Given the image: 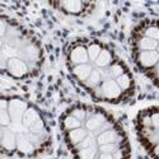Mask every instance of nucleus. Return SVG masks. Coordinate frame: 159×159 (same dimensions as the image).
<instances>
[{
    "label": "nucleus",
    "instance_id": "20e7f679",
    "mask_svg": "<svg viewBox=\"0 0 159 159\" xmlns=\"http://www.w3.org/2000/svg\"><path fill=\"white\" fill-rule=\"evenodd\" d=\"M45 55L39 41L17 20L2 14L0 18V66L3 74L17 80L36 76Z\"/></svg>",
    "mask_w": 159,
    "mask_h": 159
},
{
    "label": "nucleus",
    "instance_id": "423d86ee",
    "mask_svg": "<svg viewBox=\"0 0 159 159\" xmlns=\"http://www.w3.org/2000/svg\"><path fill=\"white\" fill-rule=\"evenodd\" d=\"M135 129L145 150L153 159H159V106L139 111L135 118Z\"/></svg>",
    "mask_w": 159,
    "mask_h": 159
},
{
    "label": "nucleus",
    "instance_id": "f257e3e1",
    "mask_svg": "<svg viewBox=\"0 0 159 159\" xmlns=\"http://www.w3.org/2000/svg\"><path fill=\"white\" fill-rule=\"evenodd\" d=\"M69 73L88 93L106 103H125L135 94V80L116 52L94 38H78L65 50Z\"/></svg>",
    "mask_w": 159,
    "mask_h": 159
},
{
    "label": "nucleus",
    "instance_id": "7ed1b4c3",
    "mask_svg": "<svg viewBox=\"0 0 159 159\" xmlns=\"http://www.w3.org/2000/svg\"><path fill=\"white\" fill-rule=\"evenodd\" d=\"M51 143L50 125L36 104L19 96H2L0 144L4 154L34 158L46 153Z\"/></svg>",
    "mask_w": 159,
    "mask_h": 159
},
{
    "label": "nucleus",
    "instance_id": "0eeeda50",
    "mask_svg": "<svg viewBox=\"0 0 159 159\" xmlns=\"http://www.w3.org/2000/svg\"><path fill=\"white\" fill-rule=\"evenodd\" d=\"M51 7L60 10L64 14L74 16V17H80L87 16L93 10L94 3H88V2H59V3H51Z\"/></svg>",
    "mask_w": 159,
    "mask_h": 159
},
{
    "label": "nucleus",
    "instance_id": "f03ea898",
    "mask_svg": "<svg viewBox=\"0 0 159 159\" xmlns=\"http://www.w3.org/2000/svg\"><path fill=\"white\" fill-rule=\"evenodd\" d=\"M66 145L75 159H130V141L116 118L98 106L75 103L60 117Z\"/></svg>",
    "mask_w": 159,
    "mask_h": 159
},
{
    "label": "nucleus",
    "instance_id": "39448f33",
    "mask_svg": "<svg viewBox=\"0 0 159 159\" xmlns=\"http://www.w3.org/2000/svg\"><path fill=\"white\" fill-rule=\"evenodd\" d=\"M131 52L138 68L159 88V20H143L132 30Z\"/></svg>",
    "mask_w": 159,
    "mask_h": 159
}]
</instances>
